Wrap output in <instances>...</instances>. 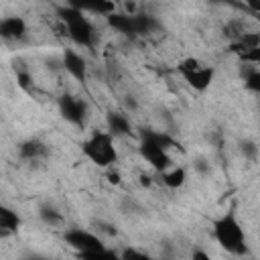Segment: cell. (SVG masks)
<instances>
[{
    "mask_svg": "<svg viewBox=\"0 0 260 260\" xmlns=\"http://www.w3.org/2000/svg\"><path fill=\"white\" fill-rule=\"evenodd\" d=\"M211 232H213V240L228 254H234V256L246 254V250H248L246 232H244V228H242V223L234 211H225L223 215L213 219Z\"/></svg>",
    "mask_w": 260,
    "mask_h": 260,
    "instance_id": "cell-1",
    "label": "cell"
},
{
    "mask_svg": "<svg viewBox=\"0 0 260 260\" xmlns=\"http://www.w3.org/2000/svg\"><path fill=\"white\" fill-rule=\"evenodd\" d=\"M171 146H177V142L167 134V132H152L146 130L142 132L140 144H138V152L140 156L156 171V173H165L171 169Z\"/></svg>",
    "mask_w": 260,
    "mask_h": 260,
    "instance_id": "cell-2",
    "label": "cell"
},
{
    "mask_svg": "<svg viewBox=\"0 0 260 260\" xmlns=\"http://www.w3.org/2000/svg\"><path fill=\"white\" fill-rule=\"evenodd\" d=\"M59 18L63 22V30L65 35L77 45V47H93L95 43V28L91 24V20L85 16L83 10H79L73 4L61 6L59 8Z\"/></svg>",
    "mask_w": 260,
    "mask_h": 260,
    "instance_id": "cell-3",
    "label": "cell"
},
{
    "mask_svg": "<svg viewBox=\"0 0 260 260\" xmlns=\"http://www.w3.org/2000/svg\"><path fill=\"white\" fill-rule=\"evenodd\" d=\"M114 140L116 138L108 130H95L89 138L83 140L81 154L100 169H112L114 162L118 160V150Z\"/></svg>",
    "mask_w": 260,
    "mask_h": 260,
    "instance_id": "cell-4",
    "label": "cell"
},
{
    "mask_svg": "<svg viewBox=\"0 0 260 260\" xmlns=\"http://www.w3.org/2000/svg\"><path fill=\"white\" fill-rule=\"evenodd\" d=\"M108 24L118 30V32H124V35H130V37H140V35H150L158 28V20L150 14H126V12H114L110 14L108 18Z\"/></svg>",
    "mask_w": 260,
    "mask_h": 260,
    "instance_id": "cell-5",
    "label": "cell"
},
{
    "mask_svg": "<svg viewBox=\"0 0 260 260\" xmlns=\"http://www.w3.org/2000/svg\"><path fill=\"white\" fill-rule=\"evenodd\" d=\"M177 71H179V75L183 77V81H185L191 89H195V91H205V89L211 85L213 77H215L213 67L207 65V63H203V61L197 59V57H187V59H183V61L177 65Z\"/></svg>",
    "mask_w": 260,
    "mask_h": 260,
    "instance_id": "cell-6",
    "label": "cell"
},
{
    "mask_svg": "<svg viewBox=\"0 0 260 260\" xmlns=\"http://www.w3.org/2000/svg\"><path fill=\"white\" fill-rule=\"evenodd\" d=\"M63 240L65 244L79 254H85V252H95V250H102L106 248V244L102 242V238H98L93 232H87L83 228H71L63 234Z\"/></svg>",
    "mask_w": 260,
    "mask_h": 260,
    "instance_id": "cell-7",
    "label": "cell"
},
{
    "mask_svg": "<svg viewBox=\"0 0 260 260\" xmlns=\"http://www.w3.org/2000/svg\"><path fill=\"white\" fill-rule=\"evenodd\" d=\"M59 112H61V116H63L69 124L81 126L83 120H85V114H87V106H85L83 100L65 93V95L59 98Z\"/></svg>",
    "mask_w": 260,
    "mask_h": 260,
    "instance_id": "cell-8",
    "label": "cell"
},
{
    "mask_svg": "<svg viewBox=\"0 0 260 260\" xmlns=\"http://www.w3.org/2000/svg\"><path fill=\"white\" fill-rule=\"evenodd\" d=\"M0 37L4 41H20L26 37V22L22 16H4L0 20Z\"/></svg>",
    "mask_w": 260,
    "mask_h": 260,
    "instance_id": "cell-9",
    "label": "cell"
},
{
    "mask_svg": "<svg viewBox=\"0 0 260 260\" xmlns=\"http://www.w3.org/2000/svg\"><path fill=\"white\" fill-rule=\"evenodd\" d=\"M63 67L65 71L77 79V81H83L85 75H87V65H85V59L81 57V53H77L75 49H65L63 53Z\"/></svg>",
    "mask_w": 260,
    "mask_h": 260,
    "instance_id": "cell-10",
    "label": "cell"
},
{
    "mask_svg": "<svg viewBox=\"0 0 260 260\" xmlns=\"http://www.w3.org/2000/svg\"><path fill=\"white\" fill-rule=\"evenodd\" d=\"M106 124H108V132H110L114 138L126 136V134H130V130H132L130 120H128L124 114H120V112H110L108 118H106Z\"/></svg>",
    "mask_w": 260,
    "mask_h": 260,
    "instance_id": "cell-11",
    "label": "cell"
},
{
    "mask_svg": "<svg viewBox=\"0 0 260 260\" xmlns=\"http://www.w3.org/2000/svg\"><path fill=\"white\" fill-rule=\"evenodd\" d=\"M20 228V217L14 209L10 207H0V232L2 236H8V234H14L16 230Z\"/></svg>",
    "mask_w": 260,
    "mask_h": 260,
    "instance_id": "cell-12",
    "label": "cell"
},
{
    "mask_svg": "<svg viewBox=\"0 0 260 260\" xmlns=\"http://www.w3.org/2000/svg\"><path fill=\"white\" fill-rule=\"evenodd\" d=\"M160 181L169 189H179L187 183V171L183 167H171L169 171L160 173Z\"/></svg>",
    "mask_w": 260,
    "mask_h": 260,
    "instance_id": "cell-13",
    "label": "cell"
},
{
    "mask_svg": "<svg viewBox=\"0 0 260 260\" xmlns=\"http://www.w3.org/2000/svg\"><path fill=\"white\" fill-rule=\"evenodd\" d=\"M71 4L77 6L83 12H93V14L106 16V18L116 12V4L114 2H71Z\"/></svg>",
    "mask_w": 260,
    "mask_h": 260,
    "instance_id": "cell-14",
    "label": "cell"
},
{
    "mask_svg": "<svg viewBox=\"0 0 260 260\" xmlns=\"http://www.w3.org/2000/svg\"><path fill=\"white\" fill-rule=\"evenodd\" d=\"M18 152H20L22 158H26V160H35V158L43 156V154L47 152V148H45L43 142L30 138V140H24V142L18 146Z\"/></svg>",
    "mask_w": 260,
    "mask_h": 260,
    "instance_id": "cell-15",
    "label": "cell"
},
{
    "mask_svg": "<svg viewBox=\"0 0 260 260\" xmlns=\"http://www.w3.org/2000/svg\"><path fill=\"white\" fill-rule=\"evenodd\" d=\"M79 260H122V256L116 254L110 248H102V250H95V252L79 254Z\"/></svg>",
    "mask_w": 260,
    "mask_h": 260,
    "instance_id": "cell-16",
    "label": "cell"
},
{
    "mask_svg": "<svg viewBox=\"0 0 260 260\" xmlns=\"http://www.w3.org/2000/svg\"><path fill=\"white\" fill-rule=\"evenodd\" d=\"M238 59L250 65H260V47H248V49H240L236 51Z\"/></svg>",
    "mask_w": 260,
    "mask_h": 260,
    "instance_id": "cell-17",
    "label": "cell"
},
{
    "mask_svg": "<svg viewBox=\"0 0 260 260\" xmlns=\"http://www.w3.org/2000/svg\"><path fill=\"white\" fill-rule=\"evenodd\" d=\"M244 85H246L248 91L260 95V69H252V71H248L246 77H244Z\"/></svg>",
    "mask_w": 260,
    "mask_h": 260,
    "instance_id": "cell-18",
    "label": "cell"
},
{
    "mask_svg": "<svg viewBox=\"0 0 260 260\" xmlns=\"http://www.w3.org/2000/svg\"><path fill=\"white\" fill-rule=\"evenodd\" d=\"M41 217H43V221L49 223V225H59V223L63 221V215H61L59 211L51 209V207H43V209H41Z\"/></svg>",
    "mask_w": 260,
    "mask_h": 260,
    "instance_id": "cell-19",
    "label": "cell"
},
{
    "mask_svg": "<svg viewBox=\"0 0 260 260\" xmlns=\"http://www.w3.org/2000/svg\"><path fill=\"white\" fill-rule=\"evenodd\" d=\"M120 256H122V260H154L152 256H148L146 252H140L136 248H124L120 252Z\"/></svg>",
    "mask_w": 260,
    "mask_h": 260,
    "instance_id": "cell-20",
    "label": "cell"
},
{
    "mask_svg": "<svg viewBox=\"0 0 260 260\" xmlns=\"http://www.w3.org/2000/svg\"><path fill=\"white\" fill-rule=\"evenodd\" d=\"M191 260H211V258L203 248H193L191 250Z\"/></svg>",
    "mask_w": 260,
    "mask_h": 260,
    "instance_id": "cell-21",
    "label": "cell"
},
{
    "mask_svg": "<svg viewBox=\"0 0 260 260\" xmlns=\"http://www.w3.org/2000/svg\"><path fill=\"white\" fill-rule=\"evenodd\" d=\"M244 8H246V10H250V12H254V14L260 18V2H246V4H244Z\"/></svg>",
    "mask_w": 260,
    "mask_h": 260,
    "instance_id": "cell-22",
    "label": "cell"
},
{
    "mask_svg": "<svg viewBox=\"0 0 260 260\" xmlns=\"http://www.w3.org/2000/svg\"><path fill=\"white\" fill-rule=\"evenodd\" d=\"M110 183L118 185V183H120V175H118V173H110Z\"/></svg>",
    "mask_w": 260,
    "mask_h": 260,
    "instance_id": "cell-23",
    "label": "cell"
},
{
    "mask_svg": "<svg viewBox=\"0 0 260 260\" xmlns=\"http://www.w3.org/2000/svg\"><path fill=\"white\" fill-rule=\"evenodd\" d=\"M140 183H142V185H146V187H148V185H150V183H152V181H150V177H148V175H140Z\"/></svg>",
    "mask_w": 260,
    "mask_h": 260,
    "instance_id": "cell-24",
    "label": "cell"
}]
</instances>
